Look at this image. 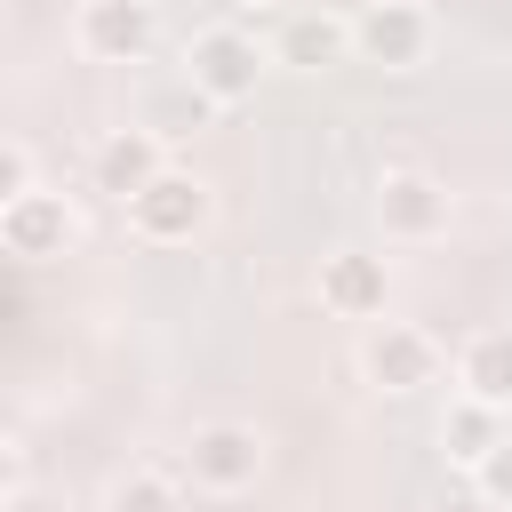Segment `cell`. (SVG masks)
I'll list each match as a JSON object with an SVG mask.
<instances>
[{
  "label": "cell",
  "mask_w": 512,
  "mask_h": 512,
  "mask_svg": "<svg viewBox=\"0 0 512 512\" xmlns=\"http://www.w3.org/2000/svg\"><path fill=\"white\" fill-rule=\"evenodd\" d=\"M376 224H384V240L424 248V240H448L456 200H448V184L424 176V168H384V176H376Z\"/></svg>",
  "instance_id": "277c9868"
},
{
  "label": "cell",
  "mask_w": 512,
  "mask_h": 512,
  "mask_svg": "<svg viewBox=\"0 0 512 512\" xmlns=\"http://www.w3.org/2000/svg\"><path fill=\"white\" fill-rule=\"evenodd\" d=\"M120 216H128V232L144 240V248H184L200 224H208V184L192 176V168H160L144 192H128L120 200Z\"/></svg>",
  "instance_id": "7a4b0ae2"
},
{
  "label": "cell",
  "mask_w": 512,
  "mask_h": 512,
  "mask_svg": "<svg viewBox=\"0 0 512 512\" xmlns=\"http://www.w3.org/2000/svg\"><path fill=\"white\" fill-rule=\"evenodd\" d=\"M8 488H16V440L0 432V504H8Z\"/></svg>",
  "instance_id": "ac0fdd59"
},
{
  "label": "cell",
  "mask_w": 512,
  "mask_h": 512,
  "mask_svg": "<svg viewBox=\"0 0 512 512\" xmlns=\"http://www.w3.org/2000/svg\"><path fill=\"white\" fill-rule=\"evenodd\" d=\"M384 304H392L384 256H368V248H328L320 256V312H336V320H384Z\"/></svg>",
  "instance_id": "9c48e42d"
},
{
  "label": "cell",
  "mask_w": 512,
  "mask_h": 512,
  "mask_svg": "<svg viewBox=\"0 0 512 512\" xmlns=\"http://www.w3.org/2000/svg\"><path fill=\"white\" fill-rule=\"evenodd\" d=\"M184 480L200 496H248L264 480V432L256 424H192L184 440Z\"/></svg>",
  "instance_id": "3957f363"
},
{
  "label": "cell",
  "mask_w": 512,
  "mask_h": 512,
  "mask_svg": "<svg viewBox=\"0 0 512 512\" xmlns=\"http://www.w3.org/2000/svg\"><path fill=\"white\" fill-rule=\"evenodd\" d=\"M240 8H288V0H240Z\"/></svg>",
  "instance_id": "d6986e66"
},
{
  "label": "cell",
  "mask_w": 512,
  "mask_h": 512,
  "mask_svg": "<svg viewBox=\"0 0 512 512\" xmlns=\"http://www.w3.org/2000/svg\"><path fill=\"white\" fill-rule=\"evenodd\" d=\"M496 440H504V408H496V400L456 392V400H448V416H440V448H448V464H464V472H472Z\"/></svg>",
  "instance_id": "4fadbf2b"
},
{
  "label": "cell",
  "mask_w": 512,
  "mask_h": 512,
  "mask_svg": "<svg viewBox=\"0 0 512 512\" xmlns=\"http://www.w3.org/2000/svg\"><path fill=\"white\" fill-rule=\"evenodd\" d=\"M208 112H216V104H208L192 80H176V88H152V96H144V128H152L160 144H176V136L208 128Z\"/></svg>",
  "instance_id": "5bb4252c"
},
{
  "label": "cell",
  "mask_w": 512,
  "mask_h": 512,
  "mask_svg": "<svg viewBox=\"0 0 512 512\" xmlns=\"http://www.w3.org/2000/svg\"><path fill=\"white\" fill-rule=\"evenodd\" d=\"M32 184H40V168H32V152H24L16 136H0V208H8V200H24Z\"/></svg>",
  "instance_id": "e0dca14e"
},
{
  "label": "cell",
  "mask_w": 512,
  "mask_h": 512,
  "mask_svg": "<svg viewBox=\"0 0 512 512\" xmlns=\"http://www.w3.org/2000/svg\"><path fill=\"white\" fill-rule=\"evenodd\" d=\"M104 512H184V488H176L168 472L136 464V472H120V480L104 488Z\"/></svg>",
  "instance_id": "9a60e30c"
},
{
  "label": "cell",
  "mask_w": 512,
  "mask_h": 512,
  "mask_svg": "<svg viewBox=\"0 0 512 512\" xmlns=\"http://www.w3.org/2000/svg\"><path fill=\"white\" fill-rule=\"evenodd\" d=\"M360 376H368L376 392H424V384L440 376L432 328H416V320H368V336H360Z\"/></svg>",
  "instance_id": "5b68a950"
},
{
  "label": "cell",
  "mask_w": 512,
  "mask_h": 512,
  "mask_svg": "<svg viewBox=\"0 0 512 512\" xmlns=\"http://www.w3.org/2000/svg\"><path fill=\"white\" fill-rule=\"evenodd\" d=\"M472 480H480V496H488V504H504V512H512V432L472 464Z\"/></svg>",
  "instance_id": "2e32d148"
},
{
  "label": "cell",
  "mask_w": 512,
  "mask_h": 512,
  "mask_svg": "<svg viewBox=\"0 0 512 512\" xmlns=\"http://www.w3.org/2000/svg\"><path fill=\"white\" fill-rule=\"evenodd\" d=\"M456 384H464L472 400L512 408V328H480V336H464V352H456Z\"/></svg>",
  "instance_id": "7c38bea8"
},
{
  "label": "cell",
  "mask_w": 512,
  "mask_h": 512,
  "mask_svg": "<svg viewBox=\"0 0 512 512\" xmlns=\"http://www.w3.org/2000/svg\"><path fill=\"white\" fill-rule=\"evenodd\" d=\"M160 168H168V144H160L144 120H128V128H104V136H96V152H88V176H96V192H112V200L144 192Z\"/></svg>",
  "instance_id": "30bf717a"
},
{
  "label": "cell",
  "mask_w": 512,
  "mask_h": 512,
  "mask_svg": "<svg viewBox=\"0 0 512 512\" xmlns=\"http://www.w3.org/2000/svg\"><path fill=\"white\" fill-rule=\"evenodd\" d=\"M352 56L360 64H384V72H416L432 56V16L416 0H368L352 16Z\"/></svg>",
  "instance_id": "52a82bcc"
},
{
  "label": "cell",
  "mask_w": 512,
  "mask_h": 512,
  "mask_svg": "<svg viewBox=\"0 0 512 512\" xmlns=\"http://www.w3.org/2000/svg\"><path fill=\"white\" fill-rule=\"evenodd\" d=\"M264 64H272V48H256V32H240V24H200L192 40H184V80L224 112V104H248L256 96V80H264Z\"/></svg>",
  "instance_id": "6da1fadb"
},
{
  "label": "cell",
  "mask_w": 512,
  "mask_h": 512,
  "mask_svg": "<svg viewBox=\"0 0 512 512\" xmlns=\"http://www.w3.org/2000/svg\"><path fill=\"white\" fill-rule=\"evenodd\" d=\"M72 240H80V216H72L64 192H40L32 184L24 200L0 208V256H16V264H56Z\"/></svg>",
  "instance_id": "ba28073f"
},
{
  "label": "cell",
  "mask_w": 512,
  "mask_h": 512,
  "mask_svg": "<svg viewBox=\"0 0 512 512\" xmlns=\"http://www.w3.org/2000/svg\"><path fill=\"white\" fill-rule=\"evenodd\" d=\"M152 40H160L152 0H80V16H72V48L88 64H144Z\"/></svg>",
  "instance_id": "8992f818"
},
{
  "label": "cell",
  "mask_w": 512,
  "mask_h": 512,
  "mask_svg": "<svg viewBox=\"0 0 512 512\" xmlns=\"http://www.w3.org/2000/svg\"><path fill=\"white\" fill-rule=\"evenodd\" d=\"M272 56L296 64V72H328V64L352 56V16H336V8H296V16L280 24Z\"/></svg>",
  "instance_id": "8fae6325"
}]
</instances>
